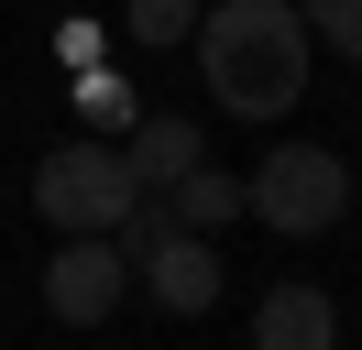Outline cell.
<instances>
[{"label":"cell","instance_id":"6da1fadb","mask_svg":"<svg viewBox=\"0 0 362 350\" xmlns=\"http://www.w3.org/2000/svg\"><path fill=\"white\" fill-rule=\"evenodd\" d=\"M198 77H209V109L230 121H286L308 99V11L296 0H220L198 11Z\"/></svg>","mask_w":362,"mask_h":350},{"label":"cell","instance_id":"7a4b0ae2","mask_svg":"<svg viewBox=\"0 0 362 350\" xmlns=\"http://www.w3.org/2000/svg\"><path fill=\"white\" fill-rule=\"evenodd\" d=\"M242 208L264 219V230H286V241H318L351 208V164H340L329 143H274L264 164L242 175Z\"/></svg>","mask_w":362,"mask_h":350},{"label":"cell","instance_id":"3957f363","mask_svg":"<svg viewBox=\"0 0 362 350\" xmlns=\"http://www.w3.org/2000/svg\"><path fill=\"white\" fill-rule=\"evenodd\" d=\"M132 164H121V143H55L45 164H33V208H45V230H110L121 208H132Z\"/></svg>","mask_w":362,"mask_h":350},{"label":"cell","instance_id":"277c9868","mask_svg":"<svg viewBox=\"0 0 362 350\" xmlns=\"http://www.w3.org/2000/svg\"><path fill=\"white\" fill-rule=\"evenodd\" d=\"M121 296H132V262H121V241H110V230H55L45 318H55V328H99Z\"/></svg>","mask_w":362,"mask_h":350},{"label":"cell","instance_id":"5b68a950","mask_svg":"<svg viewBox=\"0 0 362 350\" xmlns=\"http://www.w3.org/2000/svg\"><path fill=\"white\" fill-rule=\"evenodd\" d=\"M143 284H154L165 318H209V306H220V252H209V230H165L154 252H143Z\"/></svg>","mask_w":362,"mask_h":350},{"label":"cell","instance_id":"8992f818","mask_svg":"<svg viewBox=\"0 0 362 350\" xmlns=\"http://www.w3.org/2000/svg\"><path fill=\"white\" fill-rule=\"evenodd\" d=\"M252 350H340L329 284H274V296L252 306Z\"/></svg>","mask_w":362,"mask_h":350},{"label":"cell","instance_id":"52a82bcc","mask_svg":"<svg viewBox=\"0 0 362 350\" xmlns=\"http://www.w3.org/2000/svg\"><path fill=\"white\" fill-rule=\"evenodd\" d=\"M121 164H132V186H176L187 164H209V131L176 121V109H143V121L121 131Z\"/></svg>","mask_w":362,"mask_h":350},{"label":"cell","instance_id":"ba28073f","mask_svg":"<svg viewBox=\"0 0 362 350\" xmlns=\"http://www.w3.org/2000/svg\"><path fill=\"white\" fill-rule=\"evenodd\" d=\"M165 208H176L187 230H220V219H242V175H220V164H187L176 186H165Z\"/></svg>","mask_w":362,"mask_h":350},{"label":"cell","instance_id":"9c48e42d","mask_svg":"<svg viewBox=\"0 0 362 350\" xmlns=\"http://www.w3.org/2000/svg\"><path fill=\"white\" fill-rule=\"evenodd\" d=\"M77 121H88L99 143H121V131L143 121V99H132V77H110V66H88V77H77Z\"/></svg>","mask_w":362,"mask_h":350},{"label":"cell","instance_id":"30bf717a","mask_svg":"<svg viewBox=\"0 0 362 350\" xmlns=\"http://www.w3.org/2000/svg\"><path fill=\"white\" fill-rule=\"evenodd\" d=\"M187 33H198V0H121V44H143V55H165Z\"/></svg>","mask_w":362,"mask_h":350},{"label":"cell","instance_id":"8fae6325","mask_svg":"<svg viewBox=\"0 0 362 350\" xmlns=\"http://www.w3.org/2000/svg\"><path fill=\"white\" fill-rule=\"evenodd\" d=\"M308 11V44H329L340 66H362V0H296Z\"/></svg>","mask_w":362,"mask_h":350}]
</instances>
